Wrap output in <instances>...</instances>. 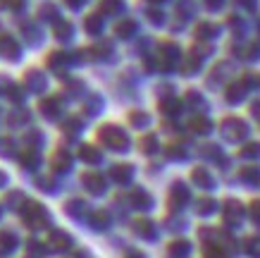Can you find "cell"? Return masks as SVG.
I'll return each mask as SVG.
<instances>
[{"label": "cell", "mask_w": 260, "mask_h": 258, "mask_svg": "<svg viewBox=\"0 0 260 258\" xmlns=\"http://www.w3.org/2000/svg\"><path fill=\"white\" fill-rule=\"evenodd\" d=\"M22 220L26 227L31 230H41V227H48V213L43 206H39L36 201H26L22 204Z\"/></svg>", "instance_id": "1"}, {"label": "cell", "mask_w": 260, "mask_h": 258, "mask_svg": "<svg viewBox=\"0 0 260 258\" xmlns=\"http://www.w3.org/2000/svg\"><path fill=\"white\" fill-rule=\"evenodd\" d=\"M98 139L108 146V149L112 151H124L126 149V144H129V139H126V134L122 132V129H117V127H103L101 132H98Z\"/></svg>", "instance_id": "2"}, {"label": "cell", "mask_w": 260, "mask_h": 258, "mask_svg": "<svg viewBox=\"0 0 260 258\" xmlns=\"http://www.w3.org/2000/svg\"><path fill=\"white\" fill-rule=\"evenodd\" d=\"M46 244L50 251H67L72 246V237L67 232H62V230H53Z\"/></svg>", "instance_id": "3"}, {"label": "cell", "mask_w": 260, "mask_h": 258, "mask_svg": "<svg viewBox=\"0 0 260 258\" xmlns=\"http://www.w3.org/2000/svg\"><path fill=\"white\" fill-rule=\"evenodd\" d=\"M222 132H224V136H227V139H241V136H244L246 134V125L244 122H241V120H224V122H222Z\"/></svg>", "instance_id": "4"}, {"label": "cell", "mask_w": 260, "mask_h": 258, "mask_svg": "<svg viewBox=\"0 0 260 258\" xmlns=\"http://www.w3.org/2000/svg\"><path fill=\"white\" fill-rule=\"evenodd\" d=\"M17 244H19V239H17L15 232H12V230H3V232H0V256L12 253V251L17 249Z\"/></svg>", "instance_id": "5"}, {"label": "cell", "mask_w": 260, "mask_h": 258, "mask_svg": "<svg viewBox=\"0 0 260 258\" xmlns=\"http://www.w3.org/2000/svg\"><path fill=\"white\" fill-rule=\"evenodd\" d=\"M241 218H244V208H241V204H237V201H227V206H224V220H227V225H239Z\"/></svg>", "instance_id": "6"}, {"label": "cell", "mask_w": 260, "mask_h": 258, "mask_svg": "<svg viewBox=\"0 0 260 258\" xmlns=\"http://www.w3.org/2000/svg\"><path fill=\"white\" fill-rule=\"evenodd\" d=\"M81 182H84V187H86L91 194H101L103 189H105L103 177H101V175H95V172H86V175L81 177Z\"/></svg>", "instance_id": "7"}, {"label": "cell", "mask_w": 260, "mask_h": 258, "mask_svg": "<svg viewBox=\"0 0 260 258\" xmlns=\"http://www.w3.org/2000/svg\"><path fill=\"white\" fill-rule=\"evenodd\" d=\"M186 201H189V189L184 187V184H174L172 194H170V204H172V208H181Z\"/></svg>", "instance_id": "8"}, {"label": "cell", "mask_w": 260, "mask_h": 258, "mask_svg": "<svg viewBox=\"0 0 260 258\" xmlns=\"http://www.w3.org/2000/svg\"><path fill=\"white\" fill-rule=\"evenodd\" d=\"M60 110H62V103H60V98H46V101L41 103V112L46 115V118H50V120H55L57 115H60Z\"/></svg>", "instance_id": "9"}, {"label": "cell", "mask_w": 260, "mask_h": 258, "mask_svg": "<svg viewBox=\"0 0 260 258\" xmlns=\"http://www.w3.org/2000/svg\"><path fill=\"white\" fill-rule=\"evenodd\" d=\"M24 86H26L29 91H43V89H46V79H43L41 72L31 70L26 74V79H24Z\"/></svg>", "instance_id": "10"}, {"label": "cell", "mask_w": 260, "mask_h": 258, "mask_svg": "<svg viewBox=\"0 0 260 258\" xmlns=\"http://www.w3.org/2000/svg\"><path fill=\"white\" fill-rule=\"evenodd\" d=\"M70 165H72V156L67 153L64 149L55 151V156H53V170L55 172H64V170H70Z\"/></svg>", "instance_id": "11"}, {"label": "cell", "mask_w": 260, "mask_h": 258, "mask_svg": "<svg viewBox=\"0 0 260 258\" xmlns=\"http://www.w3.org/2000/svg\"><path fill=\"white\" fill-rule=\"evenodd\" d=\"M191 251V244L184 242V239H177V242H172L170 246H167V253L172 258H186Z\"/></svg>", "instance_id": "12"}, {"label": "cell", "mask_w": 260, "mask_h": 258, "mask_svg": "<svg viewBox=\"0 0 260 258\" xmlns=\"http://www.w3.org/2000/svg\"><path fill=\"white\" fill-rule=\"evenodd\" d=\"M134 232L139 237H143V239H153V237H155V225H153L150 220H136Z\"/></svg>", "instance_id": "13"}, {"label": "cell", "mask_w": 260, "mask_h": 258, "mask_svg": "<svg viewBox=\"0 0 260 258\" xmlns=\"http://www.w3.org/2000/svg\"><path fill=\"white\" fill-rule=\"evenodd\" d=\"M19 160L26 170H34V167H39V153L31 149V146H26V149L19 153Z\"/></svg>", "instance_id": "14"}, {"label": "cell", "mask_w": 260, "mask_h": 258, "mask_svg": "<svg viewBox=\"0 0 260 258\" xmlns=\"http://www.w3.org/2000/svg\"><path fill=\"white\" fill-rule=\"evenodd\" d=\"M110 175H112V180L115 182L124 184V182L132 180V167H129V165H115V167L110 170Z\"/></svg>", "instance_id": "15"}, {"label": "cell", "mask_w": 260, "mask_h": 258, "mask_svg": "<svg viewBox=\"0 0 260 258\" xmlns=\"http://www.w3.org/2000/svg\"><path fill=\"white\" fill-rule=\"evenodd\" d=\"M79 158L86 160V163H98V160H101V151L93 149V146H88V144H84V146H79Z\"/></svg>", "instance_id": "16"}, {"label": "cell", "mask_w": 260, "mask_h": 258, "mask_svg": "<svg viewBox=\"0 0 260 258\" xmlns=\"http://www.w3.org/2000/svg\"><path fill=\"white\" fill-rule=\"evenodd\" d=\"M91 225H93V230H105V227L110 225V215H108V211L91 213Z\"/></svg>", "instance_id": "17"}, {"label": "cell", "mask_w": 260, "mask_h": 258, "mask_svg": "<svg viewBox=\"0 0 260 258\" xmlns=\"http://www.w3.org/2000/svg\"><path fill=\"white\" fill-rule=\"evenodd\" d=\"M0 50H3V55H8V58H12V60H15L17 53H19V46H17L10 36H5V39H0Z\"/></svg>", "instance_id": "18"}, {"label": "cell", "mask_w": 260, "mask_h": 258, "mask_svg": "<svg viewBox=\"0 0 260 258\" xmlns=\"http://www.w3.org/2000/svg\"><path fill=\"white\" fill-rule=\"evenodd\" d=\"M132 206H134V208H150V196L139 189V191L132 194Z\"/></svg>", "instance_id": "19"}, {"label": "cell", "mask_w": 260, "mask_h": 258, "mask_svg": "<svg viewBox=\"0 0 260 258\" xmlns=\"http://www.w3.org/2000/svg\"><path fill=\"white\" fill-rule=\"evenodd\" d=\"M193 182H196V184H201L203 189H210V184H213L210 175H208L203 167H196V170H193Z\"/></svg>", "instance_id": "20"}, {"label": "cell", "mask_w": 260, "mask_h": 258, "mask_svg": "<svg viewBox=\"0 0 260 258\" xmlns=\"http://www.w3.org/2000/svg\"><path fill=\"white\" fill-rule=\"evenodd\" d=\"M67 63H70V55L67 53H53L48 58V65H50L53 70H60V67H64Z\"/></svg>", "instance_id": "21"}, {"label": "cell", "mask_w": 260, "mask_h": 258, "mask_svg": "<svg viewBox=\"0 0 260 258\" xmlns=\"http://www.w3.org/2000/svg\"><path fill=\"white\" fill-rule=\"evenodd\" d=\"M191 129L198 134H208L210 132V122H208V118H201V115H198V118L191 120Z\"/></svg>", "instance_id": "22"}, {"label": "cell", "mask_w": 260, "mask_h": 258, "mask_svg": "<svg viewBox=\"0 0 260 258\" xmlns=\"http://www.w3.org/2000/svg\"><path fill=\"white\" fill-rule=\"evenodd\" d=\"M160 108H162V112H165V115H174V112H179L181 103L177 101V98H165V101L160 103Z\"/></svg>", "instance_id": "23"}, {"label": "cell", "mask_w": 260, "mask_h": 258, "mask_svg": "<svg viewBox=\"0 0 260 258\" xmlns=\"http://www.w3.org/2000/svg\"><path fill=\"white\" fill-rule=\"evenodd\" d=\"M244 249H246V253L248 256H253V258H260V239H246V244H244Z\"/></svg>", "instance_id": "24"}, {"label": "cell", "mask_w": 260, "mask_h": 258, "mask_svg": "<svg viewBox=\"0 0 260 258\" xmlns=\"http://www.w3.org/2000/svg\"><path fill=\"white\" fill-rule=\"evenodd\" d=\"M67 213H70L72 218H81V215L86 213V204H79V201H70V204H67Z\"/></svg>", "instance_id": "25"}, {"label": "cell", "mask_w": 260, "mask_h": 258, "mask_svg": "<svg viewBox=\"0 0 260 258\" xmlns=\"http://www.w3.org/2000/svg\"><path fill=\"white\" fill-rule=\"evenodd\" d=\"M141 151H146V153H155V151H158V139H155V136H143L141 139Z\"/></svg>", "instance_id": "26"}, {"label": "cell", "mask_w": 260, "mask_h": 258, "mask_svg": "<svg viewBox=\"0 0 260 258\" xmlns=\"http://www.w3.org/2000/svg\"><path fill=\"white\" fill-rule=\"evenodd\" d=\"M205 258H227V251L222 249L220 244H215V246H205Z\"/></svg>", "instance_id": "27"}, {"label": "cell", "mask_w": 260, "mask_h": 258, "mask_svg": "<svg viewBox=\"0 0 260 258\" xmlns=\"http://www.w3.org/2000/svg\"><path fill=\"white\" fill-rule=\"evenodd\" d=\"M213 211H215V201H210V198L198 201V213H201V215H210Z\"/></svg>", "instance_id": "28"}, {"label": "cell", "mask_w": 260, "mask_h": 258, "mask_svg": "<svg viewBox=\"0 0 260 258\" xmlns=\"http://www.w3.org/2000/svg\"><path fill=\"white\" fill-rule=\"evenodd\" d=\"M241 96H244V84H234V86H229V94H227L229 101H239Z\"/></svg>", "instance_id": "29"}, {"label": "cell", "mask_w": 260, "mask_h": 258, "mask_svg": "<svg viewBox=\"0 0 260 258\" xmlns=\"http://www.w3.org/2000/svg\"><path fill=\"white\" fill-rule=\"evenodd\" d=\"M241 177H244V180H248V182H258L260 180V170H258V167H246V170L241 172Z\"/></svg>", "instance_id": "30"}, {"label": "cell", "mask_w": 260, "mask_h": 258, "mask_svg": "<svg viewBox=\"0 0 260 258\" xmlns=\"http://www.w3.org/2000/svg\"><path fill=\"white\" fill-rule=\"evenodd\" d=\"M241 156H244V158L260 156V144H248V146H244V151H241Z\"/></svg>", "instance_id": "31"}, {"label": "cell", "mask_w": 260, "mask_h": 258, "mask_svg": "<svg viewBox=\"0 0 260 258\" xmlns=\"http://www.w3.org/2000/svg\"><path fill=\"white\" fill-rule=\"evenodd\" d=\"M132 32H134V22L117 24V34H119V36H132Z\"/></svg>", "instance_id": "32"}, {"label": "cell", "mask_w": 260, "mask_h": 258, "mask_svg": "<svg viewBox=\"0 0 260 258\" xmlns=\"http://www.w3.org/2000/svg\"><path fill=\"white\" fill-rule=\"evenodd\" d=\"M86 29L91 34H98V32H101V19H98V17H88V19H86Z\"/></svg>", "instance_id": "33"}, {"label": "cell", "mask_w": 260, "mask_h": 258, "mask_svg": "<svg viewBox=\"0 0 260 258\" xmlns=\"http://www.w3.org/2000/svg\"><path fill=\"white\" fill-rule=\"evenodd\" d=\"M70 24H57L55 26V36L57 39H70Z\"/></svg>", "instance_id": "34"}, {"label": "cell", "mask_w": 260, "mask_h": 258, "mask_svg": "<svg viewBox=\"0 0 260 258\" xmlns=\"http://www.w3.org/2000/svg\"><path fill=\"white\" fill-rule=\"evenodd\" d=\"M248 213H251V218L255 220V222H260V201H253L251 208H248Z\"/></svg>", "instance_id": "35"}, {"label": "cell", "mask_w": 260, "mask_h": 258, "mask_svg": "<svg viewBox=\"0 0 260 258\" xmlns=\"http://www.w3.org/2000/svg\"><path fill=\"white\" fill-rule=\"evenodd\" d=\"M10 122H12V125H17V122H29V112L19 110L17 115H12V118H10Z\"/></svg>", "instance_id": "36"}, {"label": "cell", "mask_w": 260, "mask_h": 258, "mask_svg": "<svg viewBox=\"0 0 260 258\" xmlns=\"http://www.w3.org/2000/svg\"><path fill=\"white\" fill-rule=\"evenodd\" d=\"M132 122H134V125H148V115H143V112H132Z\"/></svg>", "instance_id": "37"}, {"label": "cell", "mask_w": 260, "mask_h": 258, "mask_svg": "<svg viewBox=\"0 0 260 258\" xmlns=\"http://www.w3.org/2000/svg\"><path fill=\"white\" fill-rule=\"evenodd\" d=\"M0 156H12V141H3L0 144Z\"/></svg>", "instance_id": "38"}, {"label": "cell", "mask_w": 260, "mask_h": 258, "mask_svg": "<svg viewBox=\"0 0 260 258\" xmlns=\"http://www.w3.org/2000/svg\"><path fill=\"white\" fill-rule=\"evenodd\" d=\"M77 129H79V120H70V122L64 125V132L67 134H74Z\"/></svg>", "instance_id": "39"}, {"label": "cell", "mask_w": 260, "mask_h": 258, "mask_svg": "<svg viewBox=\"0 0 260 258\" xmlns=\"http://www.w3.org/2000/svg\"><path fill=\"white\" fill-rule=\"evenodd\" d=\"M5 5H10V8H19L22 5V0H3Z\"/></svg>", "instance_id": "40"}, {"label": "cell", "mask_w": 260, "mask_h": 258, "mask_svg": "<svg viewBox=\"0 0 260 258\" xmlns=\"http://www.w3.org/2000/svg\"><path fill=\"white\" fill-rule=\"evenodd\" d=\"M8 184V177H5V172H0V187H5Z\"/></svg>", "instance_id": "41"}, {"label": "cell", "mask_w": 260, "mask_h": 258, "mask_svg": "<svg viewBox=\"0 0 260 258\" xmlns=\"http://www.w3.org/2000/svg\"><path fill=\"white\" fill-rule=\"evenodd\" d=\"M126 258H143V253H129Z\"/></svg>", "instance_id": "42"}, {"label": "cell", "mask_w": 260, "mask_h": 258, "mask_svg": "<svg viewBox=\"0 0 260 258\" xmlns=\"http://www.w3.org/2000/svg\"><path fill=\"white\" fill-rule=\"evenodd\" d=\"M67 3H70V5H74V8H77V5H79L81 0H67Z\"/></svg>", "instance_id": "43"}, {"label": "cell", "mask_w": 260, "mask_h": 258, "mask_svg": "<svg viewBox=\"0 0 260 258\" xmlns=\"http://www.w3.org/2000/svg\"><path fill=\"white\" fill-rule=\"evenodd\" d=\"M210 5H222V0H208Z\"/></svg>", "instance_id": "44"}, {"label": "cell", "mask_w": 260, "mask_h": 258, "mask_svg": "<svg viewBox=\"0 0 260 258\" xmlns=\"http://www.w3.org/2000/svg\"><path fill=\"white\" fill-rule=\"evenodd\" d=\"M31 258H34V256H31Z\"/></svg>", "instance_id": "45"}]
</instances>
